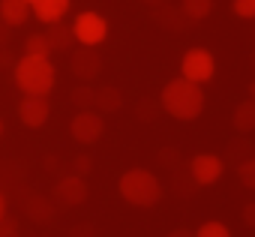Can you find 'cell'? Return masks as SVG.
Returning <instances> with one entry per match:
<instances>
[{
    "mask_svg": "<svg viewBox=\"0 0 255 237\" xmlns=\"http://www.w3.org/2000/svg\"><path fill=\"white\" fill-rule=\"evenodd\" d=\"M159 108L168 117L183 120V123L198 120L201 111H204V90H201V84H195V81H189L183 75L180 78H171L162 87V93H159Z\"/></svg>",
    "mask_w": 255,
    "mask_h": 237,
    "instance_id": "cell-1",
    "label": "cell"
},
{
    "mask_svg": "<svg viewBox=\"0 0 255 237\" xmlns=\"http://www.w3.org/2000/svg\"><path fill=\"white\" fill-rule=\"evenodd\" d=\"M117 192L126 204L132 207H156L162 201V183L147 168H129L117 180Z\"/></svg>",
    "mask_w": 255,
    "mask_h": 237,
    "instance_id": "cell-2",
    "label": "cell"
},
{
    "mask_svg": "<svg viewBox=\"0 0 255 237\" xmlns=\"http://www.w3.org/2000/svg\"><path fill=\"white\" fill-rule=\"evenodd\" d=\"M54 66L48 57H30L24 54L18 63H15V87L27 96H48L51 87H54Z\"/></svg>",
    "mask_w": 255,
    "mask_h": 237,
    "instance_id": "cell-3",
    "label": "cell"
},
{
    "mask_svg": "<svg viewBox=\"0 0 255 237\" xmlns=\"http://www.w3.org/2000/svg\"><path fill=\"white\" fill-rule=\"evenodd\" d=\"M72 36L75 42L87 45V48H96L105 42L108 36V21L99 15V12H81L75 21H72Z\"/></svg>",
    "mask_w": 255,
    "mask_h": 237,
    "instance_id": "cell-4",
    "label": "cell"
},
{
    "mask_svg": "<svg viewBox=\"0 0 255 237\" xmlns=\"http://www.w3.org/2000/svg\"><path fill=\"white\" fill-rule=\"evenodd\" d=\"M216 72V60L207 48H189L180 60V75L195 81V84H207Z\"/></svg>",
    "mask_w": 255,
    "mask_h": 237,
    "instance_id": "cell-5",
    "label": "cell"
},
{
    "mask_svg": "<svg viewBox=\"0 0 255 237\" xmlns=\"http://www.w3.org/2000/svg\"><path fill=\"white\" fill-rule=\"evenodd\" d=\"M105 132V120H102V114L96 111H78L72 117V123H69V135L78 141V144H96Z\"/></svg>",
    "mask_w": 255,
    "mask_h": 237,
    "instance_id": "cell-6",
    "label": "cell"
},
{
    "mask_svg": "<svg viewBox=\"0 0 255 237\" xmlns=\"http://www.w3.org/2000/svg\"><path fill=\"white\" fill-rule=\"evenodd\" d=\"M225 171V162L216 153H198L189 159V177L195 186H213Z\"/></svg>",
    "mask_w": 255,
    "mask_h": 237,
    "instance_id": "cell-7",
    "label": "cell"
},
{
    "mask_svg": "<svg viewBox=\"0 0 255 237\" xmlns=\"http://www.w3.org/2000/svg\"><path fill=\"white\" fill-rule=\"evenodd\" d=\"M51 195H54V201L63 204V207H78V204L87 201V183H84L81 174H63V177L54 183Z\"/></svg>",
    "mask_w": 255,
    "mask_h": 237,
    "instance_id": "cell-8",
    "label": "cell"
},
{
    "mask_svg": "<svg viewBox=\"0 0 255 237\" xmlns=\"http://www.w3.org/2000/svg\"><path fill=\"white\" fill-rule=\"evenodd\" d=\"M51 117V105H48V96H27L18 102V120L27 126V129H42Z\"/></svg>",
    "mask_w": 255,
    "mask_h": 237,
    "instance_id": "cell-9",
    "label": "cell"
},
{
    "mask_svg": "<svg viewBox=\"0 0 255 237\" xmlns=\"http://www.w3.org/2000/svg\"><path fill=\"white\" fill-rule=\"evenodd\" d=\"M69 66H72V75H75V78L90 81V78H96V75H99L102 60H99V54H96L93 48H87V45H84L81 51H75V54H72Z\"/></svg>",
    "mask_w": 255,
    "mask_h": 237,
    "instance_id": "cell-10",
    "label": "cell"
},
{
    "mask_svg": "<svg viewBox=\"0 0 255 237\" xmlns=\"http://www.w3.org/2000/svg\"><path fill=\"white\" fill-rule=\"evenodd\" d=\"M66 12H69V0H33L30 3V15H36V21L42 24L63 21Z\"/></svg>",
    "mask_w": 255,
    "mask_h": 237,
    "instance_id": "cell-11",
    "label": "cell"
},
{
    "mask_svg": "<svg viewBox=\"0 0 255 237\" xmlns=\"http://www.w3.org/2000/svg\"><path fill=\"white\" fill-rule=\"evenodd\" d=\"M27 18H30L27 0H0V21L6 27H21Z\"/></svg>",
    "mask_w": 255,
    "mask_h": 237,
    "instance_id": "cell-12",
    "label": "cell"
},
{
    "mask_svg": "<svg viewBox=\"0 0 255 237\" xmlns=\"http://www.w3.org/2000/svg\"><path fill=\"white\" fill-rule=\"evenodd\" d=\"M231 126L246 135V132H255V99H246V102H237V108L231 111Z\"/></svg>",
    "mask_w": 255,
    "mask_h": 237,
    "instance_id": "cell-13",
    "label": "cell"
},
{
    "mask_svg": "<svg viewBox=\"0 0 255 237\" xmlns=\"http://www.w3.org/2000/svg\"><path fill=\"white\" fill-rule=\"evenodd\" d=\"M48 27H51V30L45 33V39H48L51 51H69V48H72V42H75L72 27H63L60 21H54V24H48Z\"/></svg>",
    "mask_w": 255,
    "mask_h": 237,
    "instance_id": "cell-14",
    "label": "cell"
},
{
    "mask_svg": "<svg viewBox=\"0 0 255 237\" xmlns=\"http://www.w3.org/2000/svg\"><path fill=\"white\" fill-rule=\"evenodd\" d=\"M93 105L99 111H120L123 108V93L117 87H99L93 93Z\"/></svg>",
    "mask_w": 255,
    "mask_h": 237,
    "instance_id": "cell-15",
    "label": "cell"
},
{
    "mask_svg": "<svg viewBox=\"0 0 255 237\" xmlns=\"http://www.w3.org/2000/svg\"><path fill=\"white\" fill-rule=\"evenodd\" d=\"M180 12L189 21H204L213 12V0H180Z\"/></svg>",
    "mask_w": 255,
    "mask_h": 237,
    "instance_id": "cell-16",
    "label": "cell"
},
{
    "mask_svg": "<svg viewBox=\"0 0 255 237\" xmlns=\"http://www.w3.org/2000/svg\"><path fill=\"white\" fill-rule=\"evenodd\" d=\"M24 54H30V57H51V45H48L45 33L27 36V39H24Z\"/></svg>",
    "mask_w": 255,
    "mask_h": 237,
    "instance_id": "cell-17",
    "label": "cell"
},
{
    "mask_svg": "<svg viewBox=\"0 0 255 237\" xmlns=\"http://www.w3.org/2000/svg\"><path fill=\"white\" fill-rule=\"evenodd\" d=\"M237 180L243 189L255 192V156H246L243 162H237Z\"/></svg>",
    "mask_w": 255,
    "mask_h": 237,
    "instance_id": "cell-18",
    "label": "cell"
},
{
    "mask_svg": "<svg viewBox=\"0 0 255 237\" xmlns=\"http://www.w3.org/2000/svg\"><path fill=\"white\" fill-rule=\"evenodd\" d=\"M27 216H33L36 222H48L54 216V207L45 201V198H30L27 201Z\"/></svg>",
    "mask_w": 255,
    "mask_h": 237,
    "instance_id": "cell-19",
    "label": "cell"
},
{
    "mask_svg": "<svg viewBox=\"0 0 255 237\" xmlns=\"http://www.w3.org/2000/svg\"><path fill=\"white\" fill-rule=\"evenodd\" d=\"M195 237H231V231H228V225H225V222L210 219V222H204V225L195 231Z\"/></svg>",
    "mask_w": 255,
    "mask_h": 237,
    "instance_id": "cell-20",
    "label": "cell"
},
{
    "mask_svg": "<svg viewBox=\"0 0 255 237\" xmlns=\"http://www.w3.org/2000/svg\"><path fill=\"white\" fill-rule=\"evenodd\" d=\"M231 12H234L237 18L252 21V18H255V0H231Z\"/></svg>",
    "mask_w": 255,
    "mask_h": 237,
    "instance_id": "cell-21",
    "label": "cell"
},
{
    "mask_svg": "<svg viewBox=\"0 0 255 237\" xmlns=\"http://www.w3.org/2000/svg\"><path fill=\"white\" fill-rule=\"evenodd\" d=\"M93 93L96 90H90V87H75L72 90V102L81 105V108H87V105H93Z\"/></svg>",
    "mask_w": 255,
    "mask_h": 237,
    "instance_id": "cell-22",
    "label": "cell"
},
{
    "mask_svg": "<svg viewBox=\"0 0 255 237\" xmlns=\"http://www.w3.org/2000/svg\"><path fill=\"white\" fill-rule=\"evenodd\" d=\"M240 219H243V225H246V228H255V201L243 204V210H240Z\"/></svg>",
    "mask_w": 255,
    "mask_h": 237,
    "instance_id": "cell-23",
    "label": "cell"
},
{
    "mask_svg": "<svg viewBox=\"0 0 255 237\" xmlns=\"http://www.w3.org/2000/svg\"><path fill=\"white\" fill-rule=\"evenodd\" d=\"M0 237H18V225L6 222V216H3V219H0Z\"/></svg>",
    "mask_w": 255,
    "mask_h": 237,
    "instance_id": "cell-24",
    "label": "cell"
},
{
    "mask_svg": "<svg viewBox=\"0 0 255 237\" xmlns=\"http://www.w3.org/2000/svg\"><path fill=\"white\" fill-rule=\"evenodd\" d=\"M90 168H93V159L90 156H78L75 159V174H87Z\"/></svg>",
    "mask_w": 255,
    "mask_h": 237,
    "instance_id": "cell-25",
    "label": "cell"
},
{
    "mask_svg": "<svg viewBox=\"0 0 255 237\" xmlns=\"http://www.w3.org/2000/svg\"><path fill=\"white\" fill-rule=\"evenodd\" d=\"M159 162H162V165H174V162H177V150H174V147H165V150L159 153Z\"/></svg>",
    "mask_w": 255,
    "mask_h": 237,
    "instance_id": "cell-26",
    "label": "cell"
},
{
    "mask_svg": "<svg viewBox=\"0 0 255 237\" xmlns=\"http://www.w3.org/2000/svg\"><path fill=\"white\" fill-rule=\"evenodd\" d=\"M138 117H144V120H150V117H153V111H150L147 99H144V105H138Z\"/></svg>",
    "mask_w": 255,
    "mask_h": 237,
    "instance_id": "cell-27",
    "label": "cell"
},
{
    "mask_svg": "<svg viewBox=\"0 0 255 237\" xmlns=\"http://www.w3.org/2000/svg\"><path fill=\"white\" fill-rule=\"evenodd\" d=\"M168 237H195V234H192L189 228H177V231H171Z\"/></svg>",
    "mask_w": 255,
    "mask_h": 237,
    "instance_id": "cell-28",
    "label": "cell"
},
{
    "mask_svg": "<svg viewBox=\"0 0 255 237\" xmlns=\"http://www.w3.org/2000/svg\"><path fill=\"white\" fill-rule=\"evenodd\" d=\"M3 216H6V195L0 192V219H3Z\"/></svg>",
    "mask_w": 255,
    "mask_h": 237,
    "instance_id": "cell-29",
    "label": "cell"
},
{
    "mask_svg": "<svg viewBox=\"0 0 255 237\" xmlns=\"http://www.w3.org/2000/svg\"><path fill=\"white\" fill-rule=\"evenodd\" d=\"M144 3H147V6H159V3H162V0H144Z\"/></svg>",
    "mask_w": 255,
    "mask_h": 237,
    "instance_id": "cell-30",
    "label": "cell"
},
{
    "mask_svg": "<svg viewBox=\"0 0 255 237\" xmlns=\"http://www.w3.org/2000/svg\"><path fill=\"white\" fill-rule=\"evenodd\" d=\"M249 99H255V81L249 84Z\"/></svg>",
    "mask_w": 255,
    "mask_h": 237,
    "instance_id": "cell-31",
    "label": "cell"
},
{
    "mask_svg": "<svg viewBox=\"0 0 255 237\" xmlns=\"http://www.w3.org/2000/svg\"><path fill=\"white\" fill-rule=\"evenodd\" d=\"M0 138H3V117H0Z\"/></svg>",
    "mask_w": 255,
    "mask_h": 237,
    "instance_id": "cell-32",
    "label": "cell"
},
{
    "mask_svg": "<svg viewBox=\"0 0 255 237\" xmlns=\"http://www.w3.org/2000/svg\"><path fill=\"white\" fill-rule=\"evenodd\" d=\"M27 3H33V0H27Z\"/></svg>",
    "mask_w": 255,
    "mask_h": 237,
    "instance_id": "cell-33",
    "label": "cell"
}]
</instances>
